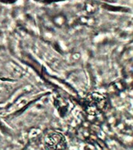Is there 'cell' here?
I'll return each mask as SVG.
<instances>
[{"mask_svg": "<svg viewBox=\"0 0 133 150\" xmlns=\"http://www.w3.org/2000/svg\"><path fill=\"white\" fill-rule=\"evenodd\" d=\"M109 1H112V0H109Z\"/></svg>", "mask_w": 133, "mask_h": 150, "instance_id": "cell-1", "label": "cell"}]
</instances>
